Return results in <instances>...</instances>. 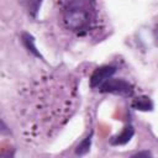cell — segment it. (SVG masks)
Wrapping results in <instances>:
<instances>
[{"mask_svg": "<svg viewBox=\"0 0 158 158\" xmlns=\"http://www.w3.org/2000/svg\"><path fill=\"white\" fill-rule=\"evenodd\" d=\"M53 7L59 27L77 38H93L104 28L100 0H53Z\"/></svg>", "mask_w": 158, "mask_h": 158, "instance_id": "2", "label": "cell"}, {"mask_svg": "<svg viewBox=\"0 0 158 158\" xmlns=\"http://www.w3.org/2000/svg\"><path fill=\"white\" fill-rule=\"evenodd\" d=\"M74 86L63 78L44 77L27 90L21 110V128L27 139H47L70 117Z\"/></svg>", "mask_w": 158, "mask_h": 158, "instance_id": "1", "label": "cell"}]
</instances>
